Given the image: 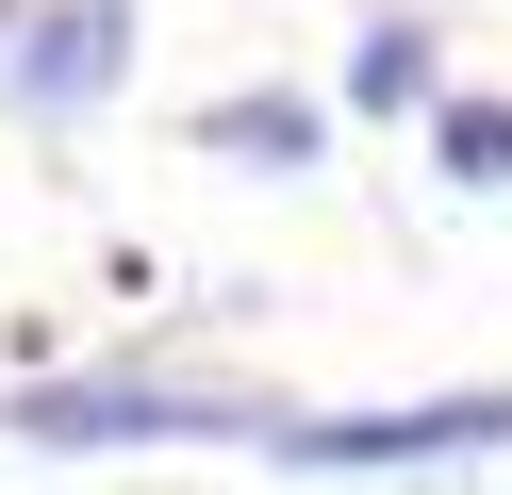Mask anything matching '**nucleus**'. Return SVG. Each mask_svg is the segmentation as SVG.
<instances>
[{
  "label": "nucleus",
  "mask_w": 512,
  "mask_h": 495,
  "mask_svg": "<svg viewBox=\"0 0 512 495\" xmlns=\"http://www.w3.org/2000/svg\"><path fill=\"white\" fill-rule=\"evenodd\" d=\"M281 396H232V380H182V363H83V380H17L0 429L34 462H100V446H265Z\"/></svg>",
  "instance_id": "nucleus-1"
},
{
  "label": "nucleus",
  "mask_w": 512,
  "mask_h": 495,
  "mask_svg": "<svg viewBox=\"0 0 512 495\" xmlns=\"http://www.w3.org/2000/svg\"><path fill=\"white\" fill-rule=\"evenodd\" d=\"M496 446H512V380L380 396V413H265L281 479H430V462H496Z\"/></svg>",
  "instance_id": "nucleus-2"
},
{
  "label": "nucleus",
  "mask_w": 512,
  "mask_h": 495,
  "mask_svg": "<svg viewBox=\"0 0 512 495\" xmlns=\"http://www.w3.org/2000/svg\"><path fill=\"white\" fill-rule=\"evenodd\" d=\"M133 50H149V0H0V99L34 132L100 116L133 83Z\"/></svg>",
  "instance_id": "nucleus-3"
},
{
  "label": "nucleus",
  "mask_w": 512,
  "mask_h": 495,
  "mask_svg": "<svg viewBox=\"0 0 512 495\" xmlns=\"http://www.w3.org/2000/svg\"><path fill=\"white\" fill-rule=\"evenodd\" d=\"M199 149L248 165V182H314V165H331V99L314 83H215L199 99Z\"/></svg>",
  "instance_id": "nucleus-4"
},
{
  "label": "nucleus",
  "mask_w": 512,
  "mask_h": 495,
  "mask_svg": "<svg viewBox=\"0 0 512 495\" xmlns=\"http://www.w3.org/2000/svg\"><path fill=\"white\" fill-rule=\"evenodd\" d=\"M430 83H446V33H430V17H364V33H347V83H331V116H413Z\"/></svg>",
  "instance_id": "nucleus-5"
},
{
  "label": "nucleus",
  "mask_w": 512,
  "mask_h": 495,
  "mask_svg": "<svg viewBox=\"0 0 512 495\" xmlns=\"http://www.w3.org/2000/svg\"><path fill=\"white\" fill-rule=\"evenodd\" d=\"M413 116H430V182H463V198H512V99H496V83H430Z\"/></svg>",
  "instance_id": "nucleus-6"
}]
</instances>
